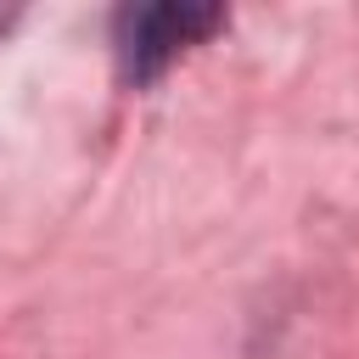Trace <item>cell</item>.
Segmentation results:
<instances>
[{"label": "cell", "mask_w": 359, "mask_h": 359, "mask_svg": "<svg viewBox=\"0 0 359 359\" xmlns=\"http://www.w3.org/2000/svg\"><path fill=\"white\" fill-rule=\"evenodd\" d=\"M219 28V11H191V6H151V11H129L123 17V73L129 79H151L163 73L196 34Z\"/></svg>", "instance_id": "6da1fadb"}]
</instances>
